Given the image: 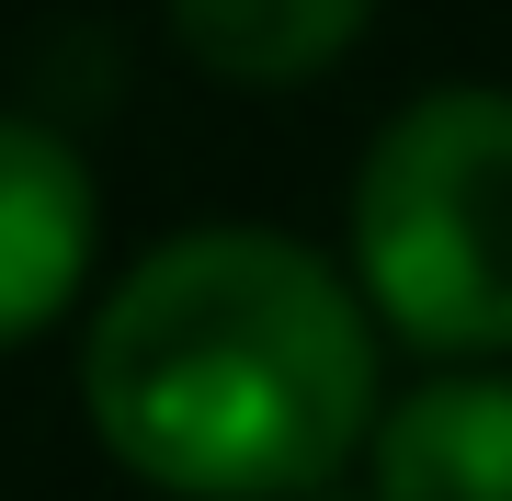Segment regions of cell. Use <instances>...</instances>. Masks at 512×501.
I'll use <instances>...</instances> for the list:
<instances>
[{"label":"cell","mask_w":512,"mask_h":501,"mask_svg":"<svg viewBox=\"0 0 512 501\" xmlns=\"http://www.w3.org/2000/svg\"><path fill=\"white\" fill-rule=\"evenodd\" d=\"M80 399L171 501H296L376 433V331L319 251L274 228H194L103 297Z\"/></svg>","instance_id":"6da1fadb"},{"label":"cell","mask_w":512,"mask_h":501,"mask_svg":"<svg viewBox=\"0 0 512 501\" xmlns=\"http://www.w3.org/2000/svg\"><path fill=\"white\" fill-rule=\"evenodd\" d=\"M353 274L421 353H512V92H421L365 149Z\"/></svg>","instance_id":"7a4b0ae2"},{"label":"cell","mask_w":512,"mask_h":501,"mask_svg":"<svg viewBox=\"0 0 512 501\" xmlns=\"http://www.w3.org/2000/svg\"><path fill=\"white\" fill-rule=\"evenodd\" d=\"M92 274V171L57 126L0 114V353L35 342Z\"/></svg>","instance_id":"3957f363"},{"label":"cell","mask_w":512,"mask_h":501,"mask_svg":"<svg viewBox=\"0 0 512 501\" xmlns=\"http://www.w3.org/2000/svg\"><path fill=\"white\" fill-rule=\"evenodd\" d=\"M376 501H512V376H433L376 422Z\"/></svg>","instance_id":"277c9868"},{"label":"cell","mask_w":512,"mask_h":501,"mask_svg":"<svg viewBox=\"0 0 512 501\" xmlns=\"http://www.w3.org/2000/svg\"><path fill=\"white\" fill-rule=\"evenodd\" d=\"M365 12L376 0H171V35H183L194 69L285 92V80H319L330 57L365 35Z\"/></svg>","instance_id":"5b68a950"}]
</instances>
